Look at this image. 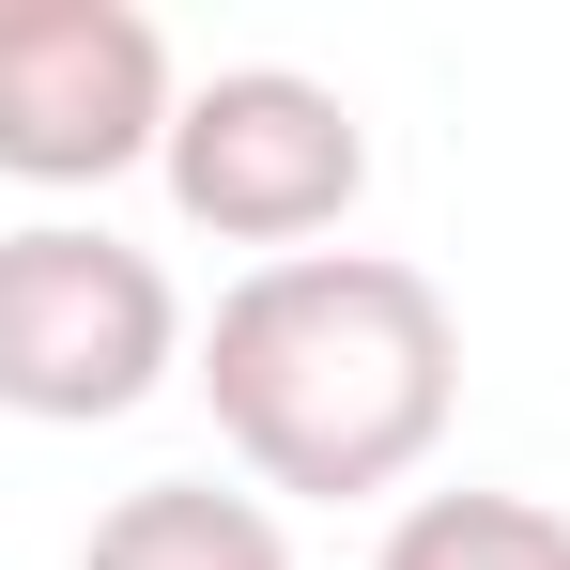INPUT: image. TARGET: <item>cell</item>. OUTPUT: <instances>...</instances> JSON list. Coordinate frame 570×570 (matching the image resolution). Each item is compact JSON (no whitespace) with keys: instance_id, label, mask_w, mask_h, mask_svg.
Listing matches in <instances>:
<instances>
[{"instance_id":"obj_3","label":"cell","mask_w":570,"mask_h":570,"mask_svg":"<svg viewBox=\"0 0 570 570\" xmlns=\"http://www.w3.org/2000/svg\"><path fill=\"white\" fill-rule=\"evenodd\" d=\"M155 170H170V216L186 232L293 263L308 232H340L371 200V124H355V94H324L293 62H216V78H186Z\"/></svg>"},{"instance_id":"obj_2","label":"cell","mask_w":570,"mask_h":570,"mask_svg":"<svg viewBox=\"0 0 570 570\" xmlns=\"http://www.w3.org/2000/svg\"><path fill=\"white\" fill-rule=\"evenodd\" d=\"M186 371V293L108 216H16L0 232V416L108 432Z\"/></svg>"},{"instance_id":"obj_1","label":"cell","mask_w":570,"mask_h":570,"mask_svg":"<svg viewBox=\"0 0 570 570\" xmlns=\"http://www.w3.org/2000/svg\"><path fill=\"white\" fill-rule=\"evenodd\" d=\"M200 401L263 493H308V509L401 493L463 416V308L401 247L247 263L200 324Z\"/></svg>"},{"instance_id":"obj_5","label":"cell","mask_w":570,"mask_h":570,"mask_svg":"<svg viewBox=\"0 0 570 570\" xmlns=\"http://www.w3.org/2000/svg\"><path fill=\"white\" fill-rule=\"evenodd\" d=\"M78 570H293V540H278V509H263V493H216V478H139L94 540H78Z\"/></svg>"},{"instance_id":"obj_4","label":"cell","mask_w":570,"mask_h":570,"mask_svg":"<svg viewBox=\"0 0 570 570\" xmlns=\"http://www.w3.org/2000/svg\"><path fill=\"white\" fill-rule=\"evenodd\" d=\"M170 31L139 0H0V186H124L170 139Z\"/></svg>"},{"instance_id":"obj_6","label":"cell","mask_w":570,"mask_h":570,"mask_svg":"<svg viewBox=\"0 0 570 570\" xmlns=\"http://www.w3.org/2000/svg\"><path fill=\"white\" fill-rule=\"evenodd\" d=\"M371 570H570V509H540V493H416Z\"/></svg>"}]
</instances>
